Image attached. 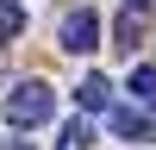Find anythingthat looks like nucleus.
I'll return each instance as SVG.
<instances>
[{
    "label": "nucleus",
    "mask_w": 156,
    "mask_h": 150,
    "mask_svg": "<svg viewBox=\"0 0 156 150\" xmlns=\"http://www.w3.org/2000/svg\"><path fill=\"white\" fill-rule=\"evenodd\" d=\"M6 119L19 125H44V119H56V94H50L44 81H19V88H6Z\"/></svg>",
    "instance_id": "obj_1"
},
{
    "label": "nucleus",
    "mask_w": 156,
    "mask_h": 150,
    "mask_svg": "<svg viewBox=\"0 0 156 150\" xmlns=\"http://www.w3.org/2000/svg\"><path fill=\"white\" fill-rule=\"evenodd\" d=\"M106 131H119V138H156V100L131 106V100L112 94L106 100Z\"/></svg>",
    "instance_id": "obj_2"
},
{
    "label": "nucleus",
    "mask_w": 156,
    "mask_h": 150,
    "mask_svg": "<svg viewBox=\"0 0 156 150\" xmlns=\"http://www.w3.org/2000/svg\"><path fill=\"white\" fill-rule=\"evenodd\" d=\"M62 50H75V56H87V50H100V19H94L87 6L62 19Z\"/></svg>",
    "instance_id": "obj_3"
},
{
    "label": "nucleus",
    "mask_w": 156,
    "mask_h": 150,
    "mask_svg": "<svg viewBox=\"0 0 156 150\" xmlns=\"http://www.w3.org/2000/svg\"><path fill=\"white\" fill-rule=\"evenodd\" d=\"M75 100H81L87 112H106V100H112V81H106V75H81V88H75Z\"/></svg>",
    "instance_id": "obj_4"
},
{
    "label": "nucleus",
    "mask_w": 156,
    "mask_h": 150,
    "mask_svg": "<svg viewBox=\"0 0 156 150\" xmlns=\"http://www.w3.org/2000/svg\"><path fill=\"white\" fill-rule=\"evenodd\" d=\"M112 38H119V50H125V56H131V50L144 44V12H131V6H125V19L112 25Z\"/></svg>",
    "instance_id": "obj_5"
},
{
    "label": "nucleus",
    "mask_w": 156,
    "mask_h": 150,
    "mask_svg": "<svg viewBox=\"0 0 156 150\" xmlns=\"http://www.w3.org/2000/svg\"><path fill=\"white\" fill-rule=\"evenodd\" d=\"M56 150H94V125H87V119H69L56 131Z\"/></svg>",
    "instance_id": "obj_6"
},
{
    "label": "nucleus",
    "mask_w": 156,
    "mask_h": 150,
    "mask_svg": "<svg viewBox=\"0 0 156 150\" xmlns=\"http://www.w3.org/2000/svg\"><path fill=\"white\" fill-rule=\"evenodd\" d=\"M19 31H25V6L19 0H0V44H12Z\"/></svg>",
    "instance_id": "obj_7"
},
{
    "label": "nucleus",
    "mask_w": 156,
    "mask_h": 150,
    "mask_svg": "<svg viewBox=\"0 0 156 150\" xmlns=\"http://www.w3.org/2000/svg\"><path fill=\"white\" fill-rule=\"evenodd\" d=\"M131 94H137V100H156V69H150V62L131 69Z\"/></svg>",
    "instance_id": "obj_8"
},
{
    "label": "nucleus",
    "mask_w": 156,
    "mask_h": 150,
    "mask_svg": "<svg viewBox=\"0 0 156 150\" xmlns=\"http://www.w3.org/2000/svg\"><path fill=\"white\" fill-rule=\"evenodd\" d=\"M125 6H131V12H150V6H156V0H125Z\"/></svg>",
    "instance_id": "obj_9"
}]
</instances>
